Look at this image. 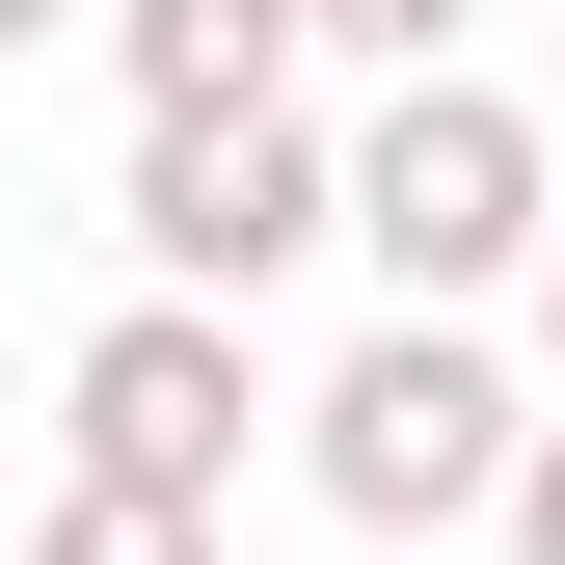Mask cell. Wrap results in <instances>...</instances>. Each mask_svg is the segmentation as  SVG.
Returning <instances> with one entry per match:
<instances>
[{
    "instance_id": "cell-1",
    "label": "cell",
    "mask_w": 565,
    "mask_h": 565,
    "mask_svg": "<svg viewBox=\"0 0 565 565\" xmlns=\"http://www.w3.org/2000/svg\"><path fill=\"white\" fill-rule=\"evenodd\" d=\"M512 458H539V377H512L484 323H377V350L297 404V484H323L350 539H458V512H512Z\"/></svg>"
},
{
    "instance_id": "cell-9",
    "label": "cell",
    "mask_w": 565,
    "mask_h": 565,
    "mask_svg": "<svg viewBox=\"0 0 565 565\" xmlns=\"http://www.w3.org/2000/svg\"><path fill=\"white\" fill-rule=\"evenodd\" d=\"M539 377H565V243H539Z\"/></svg>"
},
{
    "instance_id": "cell-7",
    "label": "cell",
    "mask_w": 565,
    "mask_h": 565,
    "mask_svg": "<svg viewBox=\"0 0 565 565\" xmlns=\"http://www.w3.org/2000/svg\"><path fill=\"white\" fill-rule=\"evenodd\" d=\"M458 28L484 0H323V54H377V82H458Z\"/></svg>"
},
{
    "instance_id": "cell-10",
    "label": "cell",
    "mask_w": 565,
    "mask_h": 565,
    "mask_svg": "<svg viewBox=\"0 0 565 565\" xmlns=\"http://www.w3.org/2000/svg\"><path fill=\"white\" fill-rule=\"evenodd\" d=\"M28 28H54V0H0V54H28Z\"/></svg>"
},
{
    "instance_id": "cell-5",
    "label": "cell",
    "mask_w": 565,
    "mask_h": 565,
    "mask_svg": "<svg viewBox=\"0 0 565 565\" xmlns=\"http://www.w3.org/2000/svg\"><path fill=\"white\" fill-rule=\"evenodd\" d=\"M108 54H135V108H297L323 0H108Z\"/></svg>"
},
{
    "instance_id": "cell-2",
    "label": "cell",
    "mask_w": 565,
    "mask_h": 565,
    "mask_svg": "<svg viewBox=\"0 0 565 565\" xmlns=\"http://www.w3.org/2000/svg\"><path fill=\"white\" fill-rule=\"evenodd\" d=\"M350 243H377V297H404V323L512 297V269L565 243L539 108H512V82H377V135H350Z\"/></svg>"
},
{
    "instance_id": "cell-8",
    "label": "cell",
    "mask_w": 565,
    "mask_h": 565,
    "mask_svg": "<svg viewBox=\"0 0 565 565\" xmlns=\"http://www.w3.org/2000/svg\"><path fill=\"white\" fill-rule=\"evenodd\" d=\"M512 565H565V404H539V458H512Z\"/></svg>"
},
{
    "instance_id": "cell-4",
    "label": "cell",
    "mask_w": 565,
    "mask_h": 565,
    "mask_svg": "<svg viewBox=\"0 0 565 565\" xmlns=\"http://www.w3.org/2000/svg\"><path fill=\"white\" fill-rule=\"evenodd\" d=\"M297 243H350V135H297V108H135V269L162 297H269Z\"/></svg>"
},
{
    "instance_id": "cell-6",
    "label": "cell",
    "mask_w": 565,
    "mask_h": 565,
    "mask_svg": "<svg viewBox=\"0 0 565 565\" xmlns=\"http://www.w3.org/2000/svg\"><path fill=\"white\" fill-rule=\"evenodd\" d=\"M0 565H216V512H189V484H82V458H54V512L0 539Z\"/></svg>"
},
{
    "instance_id": "cell-11",
    "label": "cell",
    "mask_w": 565,
    "mask_h": 565,
    "mask_svg": "<svg viewBox=\"0 0 565 565\" xmlns=\"http://www.w3.org/2000/svg\"><path fill=\"white\" fill-rule=\"evenodd\" d=\"M0 539H28V512H0Z\"/></svg>"
},
{
    "instance_id": "cell-3",
    "label": "cell",
    "mask_w": 565,
    "mask_h": 565,
    "mask_svg": "<svg viewBox=\"0 0 565 565\" xmlns=\"http://www.w3.org/2000/svg\"><path fill=\"white\" fill-rule=\"evenodd\" d=\"M269 431H297V404H269L243 297H108V323H82V377H54V458H82V484H189V512H216Z\"/></svg>"
}]
</instances>
